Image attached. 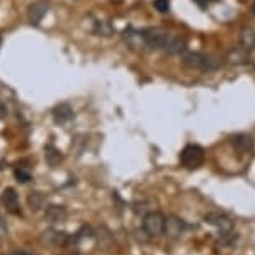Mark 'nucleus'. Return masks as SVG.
Instances as JSON below:
<instances>
[{
	"instance_id": "nucleus-4",
	"label": "nucleus",
	"mask_w": 255,
	"mask_h": 255,
	"mask_svg": "<svg viewBox=\"0 0 255 255\" xmlns=\"http://www.w3.org/2000/svg\"><path fill=\"white\" fill-rule=\"evenodd\" d=\"M143 230L150 237H158L163 234V227H165V215L160 212H150L143 217Z\"/></svg>"
},
{
	"instance_id": "nucleus-12",
	"label": "nucleus",
	"mask_w": 255,
	"mask_h": 255,
	"mask_svg": "<svg viewBox=\"0 0 255 255\" xmlns=\"http://www.w3.org/2000/svg\"><path fill=\"white\" fill-rule=\"evenodd\" d=\"M239 44L247 52L254 50L255 47V32L252 27H244L239 33Z\"/></svg>"
},
{
	"instance_id": "nucleus-25",
	"label": "nucleus",
	"mask_w": 255,
	"mask_h": 255,
	"mask_svg": "<svg viewBox=\"0 0 255 255\" xmlns=\"http://www.w3.org/2000/svg\"><path fill=\"white\" fill-rule=\"evenodd\" d=\"M252 12H254V13H255V2H254V3H252Z\"/></svg>"
},
{
	"instance_id": "nucleus-3",
	"label": "nucleus",
	"mask_w": 255,
	"mask_h": 255,
	"mask_svg": "<svg viewBox=\"0 0 255 255\" xmlns=\"http://www.w3.org/2000/svg\"><path fill=\"white\" fill-rule=\"evenodd\" d=\"M205 162V150L199 145H187L180 153V163L185 168H199Z\"/></svg>"
},
{
	"instance_id": "nucleus-6",
	"label": "nucleus",
	"mask_w": 255,
	"mask_h": 255,
	"mask_svg": "<svg viewBox=\"0 0 255 255\" xmlns=\"http://www.w3.org/2000/svg\"><path fill=\"white\" fill-rule=\"evenodd\" d=\"M2 204L7 209V212H10V214H13V215L20 214V207H18V194L15 192V189H12V187H8V189L3 190Z\"/></svg>"
},
{
	"instance_id": "nucleus-17",
	"label": "nucleus",
	"mask_w": 255,
	"mask_h": 255,
	"mask_svg": "<svg viewBox=\"0 0 255 255\" xmlns=\"http://www.w3.org/2000/svg\"><path fill=\"white\" fill-rule=\"evenodd\" d=\"M45 160L50 167H57L62 162V153L60 150H57L55 147L47 145L45 147Z\"/></svg>"
},
{
	"instance_id": "nucleus-24",
	"label": "nucleus",
	"mask_w": 255,
	"mask_h": 255,
	"mask_svg": "<svg viewBox=\"0 0 255 255\" xmlns=\"http://www.w3.org/2000/svg\"><path fill=\"white\" fill-rule=\"evenodd\" d=\"M62 255H80L79 252H67V254H62Z\"/></svg>"
},
{
	"instance_id": "nucleus-26",
	"label": "nucleus",
	"mask_w": 255,
	"mask_h": 255,
	"mask_svg": "<svg viewBox=\"0 0 255 255\" xmlns=\"http://www.w3.org/2000/svg\"><path fill=\"white\" fill-rule=\"evenodd\" d=\"M0 47H2V37H0Z\"/></svg>"
},
{
	"instance_id": "nucleus-9",
	"label": "nucleus",
	"mask_w": 255,
	"mask_h": 255,
	"mask_svg": "<svg viewBox=\"0 0 255 255\" xmlns=\"http://www.w3.org/2000/svg\"><path fill=\"white\" fill-rule=\"evenodd\" d=\"M185 47H187V40L184 37H170L168 35L167 38V42H165V52L168 55H177V54H182V52L185 50Z\"/></svg>"
},
{
	"instance_id": "nucleus-8",
	"label": "nucleus",
	"mask_w": 255,
	"mask_h": 255,
	"mask_svg": "<svg viewBox=\"0 0 255 255\" xmlns=\"http://www.w3.org/2000/svg\"><path fill=\"white\" fill-rule=\"evenodd\" d=\"M185 229L184 220L179 217H168L165 219V227H163V234L170 235V237H180Z\"/></svg>"
},
{
	"instance_id": "nucleus-19",
	"label": "nucleus",
	"mask_w": 255,
	"mask_h": 255,
	"mask_svg": "<svg viewBox=\"0 0 255 255\" xmlns=\"http://www.w3.org/2000/svg\"><path fill=\"white\" fill-rule=\"evenodd\" d=\"M15 179L18 182H22V184H27V182H30L32 180V175H30V172H27L25 168H15Z\"/></svg>"
},
{
	"instance_id": "nucleus-15",
	"label": "nucleus",
	"mask_w": 255,
	"mask_h": 255,
	"mask_svg": "<svg viewBox=\"0 0 255 255\" xmlns=\"http://www.w3.org/2000/svg\"><path fill=\"white\" fill-rule=\"evenodd\" d=\"M249 54H250V52L242 49V47H237V49L229 52L227 60L230 62V64H234V65H244V64H247V62H249Z\"/></svg>"
},
{
	"instance_id": "nucleus-14",
	"label": "nucleus",
	"mask_w": 255,
	"mask_h": 255,
	"mask_svg": "<svg viewBox=\"0 0 255 255\" xmlns=\"http://www.w3.org/2000/svg\"><path fill=\"white\" fill-rule=\"evenodd\" d=\"M182 62H184V65L189 67V69L199 70L204 67V54H199V52H187Z\"/></svg>"
},
{
	"instance_id": "nucleus-10",
	"label": "nucleus",
	"mask_w": 255,
	"mask_h": 255,
	"mask_svg": "<svg viewBox=\"0 0 255 255\" xmlns=\"http://www.w3.org/2000/svg\"><path fill=\"white\" fill-rule=\"evenodd\" d=\"M49 12V5L47 2H35L32 5H28V10H27V15H28V20L32 23H38L44 18L45 13Z\"/></svg>"
},
{
	"instance_id": "nucleus-23",
	"label": "nucleus",
	"mask_w": 255,
	"mask_h": 255,
	"mask_svg": "<svg viewBox=\"0 0 255 255\" xmlns=\"http://www.w3.org/2000/svg\"><path fill=\"white\" fill-rule=\"evenodd\" d=\"M13 255H33V254H28V252H23V250H20V252H15Z\"/></svg>"
},
{
	"instance_id": "nucleus-18",
	"label": "nucleus",
	"mask_w": 255,
	"mask_h": 255,
	"mask_svg": "<svg viewBox=\"0 0 255 255\" xmlns=\"http://www.w3.org/2000/svg\"><path fill=\"white\" fill-rule=\"evenodd\" d=\"M222 65V60L217 55H204V67L202 70H215Z\"/></svg>"
},
{
	"instance_id": "nucleus-21",
	"label": "nucleus",
	"mask_w": 255,
	"mask_h": 255,
	"mask_svg": "<svg viewBox=\"0 0 255 255\" xmlns=\"http://www.w3.org/2000/svg\"><path fill=\"white\" fill-rule=\"evenodd\" d=\"M7 234H8V229H7V222L3 220V217L0 215V239H3V237H7Z\"/></svg>"
},
{
	"instance_id": "nucleus-16",
	"label": "nucleus",
	"mask_w": 255,
	"mask_h": 255,
	"mask_svg": "<svg viewBox=\"0 0 255 255\" xmlns=\"http://www.w3.org/2000/svg\"><path fill=\"white\" fill-rule=\"evenodd\" d=\"M27 204L33 212H38L45 205V195L40 194V192H30L27 197Z\"/></svg>"
},
{
	"instance_id": "nucleus-13",
	"label": "nucleus",
	"mask_w": 255,
	"mask_h": 255,
	"mask_svg": "<svg viewBox=\"0 0 255 255\" xmlns=\"http://www.w3.org/2000/svg\"><path fill=\"white\" fill-rule=\"evenodd\" d=\"M67 219V210L62 205H50L45 210V220L55 224V222H65Z\"/></svg>"
},
{
	"instance_id": "nucleus-1",
	"label": "nucleus",
	"mask_w": 255,
	"mask_h": 255,
	"mask_svg": "<svg viewBox=\"0 0 255 255\" xmlns=\"http://www.w3.org/2000/svg\"><path fill=\"white\" fill-rule=\"evenodd\" d=\"M205 222H209L210 225L219 229L220 237L225 242V240H232V232H234V220L229 219L225 214H219V212H212V214L205 215Z\"/></svg>"
},
{
	"instance_id": "nucleus-7",
	"label": "nucleus",
	"mask_w": 255,
	"mask_h": 255,
	"mask_svg": "<svg viewBox=\"0 0 255 255\" xmlns=\"http://www.w3.org/2000/svg\"><path fill=\"white\" fill-rule=\"evenodd\" d=\"M232 145L237 150V153L240 155H245V153H250L254 150V140L252 137L245 135V133H239L232 138Z\"/></svg>"
},
{
	"instance_id": "nucleus-11",
	"label": "nucleus",
	"mask_w": 255,
	"mask_h": 255,
	"mask_svg": "<svg viewBox=\"0 0 255 255\" xmlns=\"http://www.w3.org/2000/svg\"><path fill=\"white\" fill-rule=\"evenodd\" d=\"M52 114H54V119L57 124H65L69 122V120L74 119V110L69 104H59L55 105L54 110H52Z\"/></svg>"
},
{
	"instance_id": "nucleus-5",
	"label": "nucleus",
	"mask_w": 255,
	"mask_h": 255,
	"mask_svg": "<svg viewBox=\"0 0 255 255\" xmlns=\"http://www.w3.org/2000/svg\"><path fill=\"white\" fill-rule=\"evenodd\" d=\"M67 242H69V235L65 232H62V230L49 229L40 235V244L45 245V247H50V249L64 247Z\"/></svg>"
},
{
	"instance_id": "nucleus-22",
	"label": "nucleus",
	"mask_w": 255,
	"mask_h": 255,
	"mask_svg": "<svg viewBox=\"0 0 255 255\" xmlns=\"http://www.w3.org/2000/svg\"><path fill=\"white\" fill-rule=\"evenodd\" d=\"M195 2L199 3V5H200L202 8H204V7L207 5V0H195Z\"/></svg>"
},
{
	"instance_id": "nucleus-20",
	"label": "nucleus",
	"mask_w": 255,
	"mask_h": 255,
	"mask_svg": "<svg viewBox=\"0 0 255 255\" xmlns=\"http://www.w3.org/2000/svg\"><path fill=\"white\" fill-rule=\"evenodd\" d=\"M153 7H155L160 13H167L168 8H170V3H168V0H155V2H153Z\"/></svg>"
},
{
	"instance_id": "nucleus-2",
	"label": "nucleus",
	"mask_w": 255,
	"mask_h": 255,
	"mask_svg": "<svg viewBox=\"0 0 255 255\" xmlns=\"http://www.w3.org/2000/svg\"><path fill=\"white\" fill-rule=\"evenodd\" d=\"M143 45H147L150 50H158L165 47L168 38V32L162 27H148L142 32Z\"/></svg>"
}]
</instances>
